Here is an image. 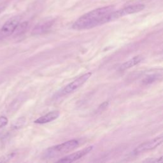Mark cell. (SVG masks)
Here are the masks:
<instances>
[{
    "label": "cell",
    "instance_id": "6da1fadb",
    "mask_svg": "<svg viewBox=\"0 0 163 163\" xmlns=\"http://www.w3.org/2000/svg\"><path fill=\"white\" fill-rule=\"evenodd\" d=\"M114 11V7L112 5L95 9L79 18L72 28L77 31L85 30L108 23V17Z\"/></svg>",
    "mask_w": 163,
    "mask_h": 163
},
{
    "label": "cell",
    "instance_id": "7a4b0ae2",
    "mask_svg": "<svg viewBox=\"0 0 163 163\" xmlns=\"http://www.w3.org/2000/svg\"><path fill=\"white\" fill-rule=\"evenodd\" d=\"M79 145V142L76 140H71L57 145L48 148L45 152L47 157H52L66 153L74 150Z\"/></svg>",
    "mask_w": 163,
    "mask_h": 163
},
{
    "label": "cell",
    "instance_id": "3957f363",
    "mask_svg": "<svg viewBox=\"0 0 163 163\" xmlns=\"http://www.w3.org/2000/svg\"><path fill=\"white\" fill-rule=\"evenodd\" d=\"M145 8V5L143 4H137L133 5H130L117 11L112 12L109 16L108 17L107 21L110 22L119 19L122 17H124L133 13H136L141 12Z\"/></svg>",
    "mask_w": 163,
    "mask_h": 163
},
{
    "label": "cell",
    "instance_id": "277c9868",
    "mask_svg": "<svg viewBox=\"0 0 163 163\" xmlns=\"http://www.w3.org/2000/svg\"><path fill=\"white\" fill-rule=\"evenodd\" d=\"M91 75V72H88V73H85L83 75L79 76V78L65 86L64 89L61 90V96H65V95L69 94L74 92L75 90L82 87L90 79Z\"/></svg>",
    "mask_w": 163,
    "mask_h": 163
},
{
    "label": "cell",
    "instance_id": "5b68a950",
    "mask_svg": "<svg viewBox=\"0 0 163 163\" xmlns=\"http://www.w3.org/2000/svg\"><path fill=\"white\" fill-rule=\"evenodd\" d=\"M162 142L163 137L161 134L159 136V137L140 145L139 146H138L134 149L133 152L134 154H138V153H141L142 152L153 150V149H155L157 147L161 145L162 143Z\"/></svg>",
    "mask_w": 163,
    "mask_h": 163
},
{
    "label": "cell",
    "instance_id": "8992f818",
    "mask_svg": "<svg viewBox=\"0 0 163 163\" xmlns=\"http://www.w3.org/2000/svg\"><path fill=\"white\" fill-rule=\"evenodd\" d=\"M20 22V19L18 17L12 18L7 21L0 29V38L3 39L10 37L16 29Z\"/></svg>",
    "mask_w": 163,
    "mask_h": 163
},
{
    "label": "cell",
    "instance_id": "52a82bcc",
    "mask_svg": "<svg viewBox=\"0 0 163 163\" xmlns=\"http://www.w3.org/2000/svg\"><path fill=\"white\" fill-rule=\"evenodd\" d=\"M93 149V147H86L82 150L73 153H71L70 155L67 156L65 157L62 158V159H59L57 161V162H62V163H69V162H74L76 160L80 159V158L84 157L88 153H89L90 151H91Z\"/></svg>",
    "mask_w": 163,
    "mask_h": 163
},
{
    "label": "cell",
    "instance_id": "ba28073f",
    "mask_svg": "<svg viewBox=\"0 0 163 163\" xmlns=\"http://www.w3.org/2000/svg\"><path fill=\"white\" fill-rule=\"evenodd\" d=\"M60 113L59 111H52L48 113V114H45L42 117H39L36 120H35V123L36 124H46L50 122H52L54 120L57 119L59 117Z\"/></svg>",
    "mask_w": 163,
    "mask_h": 163
},
{
    "label": "cell",
    "instance_id": "9c48e42d",
    "mask_svg": "<svg viewBox=\"0 0 163 163\" xmlns=\"http://www.w3.org/2000/svg\"><path fill=\"white\" fill-rule=\"evenodd\" d=\"M143 59V57L142 56H134V57L131 58V59L128 60V61L125 62L122 64L120 67V70L124 71L126 70H128L129 68H131L139 64L140 62H141Z\"/></svg>",
    "mask_w": 163,
    "mask_h": 163
},
{
    "label": "cell",
    "instance_id": "30bf717a",
    "mask_svg": "<svg viewBox=\"0 0 163 163\" xmlns=\"http://www.w3.org/2000/svg\"><path fill=\"white\" fill-rule=\"evenodd\" d=\"M54 24V21H48L44 22L43 23H40L36 26L33 30V34L40 35L42 34L51 28Z\"/></svg>",
    "mask_w": 163,
    "mask_h": 163
},
{
    "label": "cell",
    "instance_id": "8fae6325",
    "mask_svg": "<svg viewBox=\"0 0 163 163\" xmlns=\"http://www.w3.org/2000/svg\"><path fill=\"white\" fill-rule=\"evenodd\" d=\"M26 122L25 117H20V118L17 119L12 124V128L13 129H19L21 128L23 126Z\"/></svg>",
    "mask_w": 163,
    "mask_h": 163
},
{
    "label": "cell",
    "instance_id": "7c38bea8",
    "mask_svg": "<svg viewBox=\"0 0 163 163\" xmlns=\"http://www.w3.org/2000/svg\"><path fill=\"white\" fill-rule=\"evenodd\" d=\"M28 22H24L21 24L19 23V25H18L16 28L14 32H15L17 35L22 34L26 30L27 28H28Z\"/></svg>",
    "mask_w": 163,
    "mask_h": 163
},
{
    "label": "cell",
    "instance_id": "4fadbf2b",
    "mask_svg": "<svg viewBox=\"0 0 163 163\" xmlns=\"http://www.w3.org/2000/svg\"><path fill=\"white\" fill-rule=\"evenodd\" d=\"M8 120L6 117L1 116L0 117V128H3L5 126L7 125Z\"/></svg>",
    "mask_w": 163,
    "mask_h": 163
},
{
    "label": "cell",
    "instance_id": "5bb4252c",
    "mask_svg": "<svg viewBox=\"0 0 163 163\" xmlns=\"http://www.w3.org/2000/svg\"><path fill=\"white\" fill-rule=\"evenodd\" d=\"M157 79V76L156 75H151L149 76L148 77L145 78L143 80V82H145L146 84H150V83H152L153 81H155Z\"/></svg>",
    "mask_w": 163,
    "mask_h": 163
},
{
    "label": "cell",
    "instance_id": "9a60e30c",
    "mask_svg": "<svg viewBox=\"0 0 163 163\" xmlns=\"http://www.w3.org/2000/svg\"><path fill=\"white\" fill-rule=\"evenodd\" d=\"M108 106V101H105L103 103H102L101 105L99 106L98 110L99 111H103V110H105V108H106V107Z\"/></svg>",
    "mask_w": 163,
    "mask_h": 163
}]
</instances>
